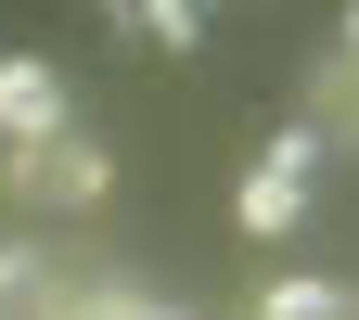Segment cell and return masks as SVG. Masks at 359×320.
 Instances as JSON below:
<instances>
[{
  "label": "cell",
  "instance_id": "1",
  "mask_svg": "<svg viewBox=\"0 0 359 320\" xmlns=\"http://www.w3.org/2000/svg\"><path fill=\"white\" fill-rule=\"evenodd\" d=\"M0 179H13V205H39V218H90L116 193V167H103V141H0Z\"/></svg>",
  "mask_w": 359,
  "mask_h": 320
},
{
  "label": "cell",
  "instance_id": "2",
  "mask_svg": "<svg viewBox=\"0 0 359 320\" xmlns=\"http://www.w3.org/2000/svg\"><path fill=\"white\" fill-rule=\"evenodd\" d=\"M0 141H65V77L39 64V52L0 64Z\"/></svg>",
  "mask_w": 359,
  "mask_h": 320
},
{
  "label": "cell",
  "instance_id": "3",
  "mask_svg": "<svg viewBox=\"0 0 359 320\" xmlns=\"http://www.w3.org/2000/svg\"><path fill=\"white\" fill-rule=\"evenodd\" d=\"M231 218H244L257 244H283L295 218H308V179H269V167H244V193H231Z\"/></svg>",
  "mask_w": 359,
  "mask_h": 320
},
{
  "label": "cell",
  "instance_id": "4",
  "mask_svg": "<svg viewBox=\"0 0 359 320\" xmlns=\"http://www.w3.org/2000/svg\"><path fill=\"white\" fill-rule=\"evenodd\" d=\"M128 26H142L154 52H193V39H205V0H128Z\"/></svg>",
  "mask_w": 359,
  "mask_h": 320
},
{
  "label": "cell",
  "instance_id": "5",
  "mask_svg": "<svg viewBox=\"0 0 359 320\" xmlns=\"http://www.w3.org/2000/svg\"><path fill=\"white\" fill-rule=\"evenodd\" d=\"M321 154H334V128H321V116H295V128H269V154H257V167H269V179H308Z\"/></svg>",
  "mask_w": 359,
  "mask_h": 320
},
{
  "label": "cell",
  "instance_id": "6",
  "mask_svg": "<svg viewBox=\"0 0 359 320\" xmlns=\"http://www.w3.org/2000/svg\"><path fill=\"white\" fill-rule=\"evenodd\" d=\"M257 320H346V295H334V282H269Z\"/></svg>",
  "mask_w": 359,
  "mask_h": 320
},
{
  "label": "cell",
  "instance_id": "7",
  "mask_svg": "<svg viewBox=\"0 0 359 320\" xmlns=\"http://www.w3.org/2000/svg\"><path fill=\"white\" fill-rule=\"evenodd\" d=\"M321 103H359V0L334 13V77H321Z\"/></svg>",
  "mask_w": 359,
  "mask_h": 320
},
{
  "label": "cell",
  "instance_id": "8",
  "mask_svg": "<svg viewBox=\"0 0 359 320\" xmlns=\"http://www.w3.org/2000/svg\"><path fill=\"white\" fill-rule=\"evenodd\" d=\"M103 13H116V26H128V0H103Z\"/></svg>",
  "mask_w": 359,
  "mask_h": 320
},
{
  "label": "cell",
  "instance_id": "9",
  "mask_svg": "<svg viewBox=\"0 0 359 320\" xmlns=\"http://www.w3.org/2000/svg\"><path fill=\"white\" fill-rule=\"evenodd\" d=\"M142 320H154V307H142ZM167 320H180V307H167Z\"/></svg>",
  "mask_w": 359,
  "mask_h": 320
}]
</instances>
